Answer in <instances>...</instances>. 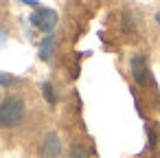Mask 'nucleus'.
I'll return each mask as SVG.
<instances>
[{
  "label": "nucleus",
  "mask_w": 160,
  "mask_h": 158,
  "mask_svg": "<svg viewBox=\"0 0 160 158\" xmlns=\"http://www.w3.org/2000/svg\"><path fill=\"white\" fill-rule=\"evenodd\" d=\"M5 44H7V31H5L2 27H0V48H2Z\"/></svg>",
  "instance_id": "9b49d317"
},
{
  "label": "nucleus",
  "mask_w": 160,
  "mask_h": 158,
  "mask_svg": "<svg viewBox=\"0 0 160 158\" xmlns=\"http://www.w3.org/2000/svg\"><path fill=\"white\" fill-rule=\"evenodd\" d=\"M129 70H132V77L138 86H145L149 81V68H147L145 55H134L129 59Z\"/></svg>",
  "instance_id": "20e7f679"
},
{
  "label": "nucleus",
  "mask_w": 160,
  "mask_h": 158,
  "mask_svg": "<svg viewBox=\"0 0 160 158\" xmlns=\"http://www.w3.org/2000/svg\"><path fill=\"white\" fill-rule=\"evenodd\" d=\"M70 158H90V156H88V151H86L81 145H75V147L70 149Z\"/></svg>",
  "instance_id": "0eeeda50"
},
{
  "label": "nucleus",
  "mask_w": 160,
  "mask_h": 158,
  "mask_svg": "<svg viewBox=\"0 0 160 158\" xmlns=\"http://www.w3.org/2000/svg\"><path fill=\"white\" fill-rule=\"evenodd\" d=\"M147 136H149V143H147V149H153L156 147V132L151 127H147Z\"/></svg>",
  "instance_id": "1a4fd4ad"
},
{
  "label": "nucleus",
  "mask_w": 160,
  "mask_h": 158,
  "mask_svg": "<svg viewBox=\"0 0 160 158\" xmlns=\"http://www.w3.org/2000/svg\"><path fill=\"white\" fill-rule=\"evenodd\" d=\"M20 3H22V5H29V7H38V5H40L38 0H20Z\"/></svg>",
  "instance_id": "f8f14e48"
},
{
  "label": "nucleus",
  "mask_w": 160,
  "mask_h": 158,
  "mask_svg": "<svg viewBox=\"0 0 160 158\" xmlns=\"http://www.w3.org/2000/svg\"><path fill=\"white\" fill-rule=\"evenodd\" d=\"M123 27H125V31H132V16L129 13L123 16Z\"/></svg>",
  "instance_id": "9d476101"
},
{
  "label": "nucleus",
  "mask_w": 160,
  "mask_h": 158,
  "mask_svg": "<svg viewBox=\"0 0 160 158\" xmlns=\"http://www.w3.org/2000/svg\"><path fill=\"white\" fill-rule=\"evenodd\" d=\"M53 48H55V38H53V35H46V38L42 40V44H40V59L51 62V57H53Z\"/></svg>",
  "instance_id": "39448f33"
},
{
  "label": "nucleus",
  "mask_w": 160,
  "mask_h": 158,
  "mask_svg": "<svg viewBox=\"0 0 160 158\" xmlns=\"http://www.w3.org/2000/svg\"><path fill=\"white\" fill-rule=\"evenodd\" d=\"M156 20H158V24H160V13H158V16H156Z\"/></svg>",
  "instance_id": "ddd939ff"
},
{
  "label": "nucleus",
  "mask_w": 160,
  "mask_h": 158,
  "mask_svg": "<svg viewBox=\"0 0 160 158\" xmlns=\"http://www.w3.org/2000/svg\"><path fill=\"white\" fill-rule=\"evenodd\" d=\"M24 101L20 97H7L0 103V127H16L24 121Z\"/></svg>",
  "instance_id": "f257e3e1"
},
{
  "label": "nucleus",
  "mask_w": 160,
  "mask_h": 158,
  "mask_svg": "<svg viewBox=\"0 0 160 158\" xmlns=\"http://www.w3.org/2000/svg\"><path fill=\"white\" fill-rule=\"evenodd\" d=\"M29 22H31L35 29L44 31L46 35H51V31L57 27L59 18H57V11H53V9H46V7H38V9L31 13Z\"/></svg>",
  "instance_id": "f03ea898"
},
{
  "label": "nucleus",
  "mask_w": 160,
  "mask_h": 158,
  "mask_svg": "<svg viewBox=\"0 0 160 158\" xmlns=\"http://www.w3.org/2000/svg\"><path fill=\"white\" fill-rule=\"evenodd\" d=\"M42 97L46 99V103H51V105H55L57 103V94H55V90H53V86L48 84V81H44L42 84Z\"/></svg>",
  "instance_id": "423d86ee"
},
{
  "label": "nucleus",
  "mask_w": 160,
  "mask_h": 158,
  "mask_svg": "<svg viewBox=\"0 0 160 158\" xmlns=\"http://www.w3.org/2000/svg\"><path fill=\"white\" fill-rule=\"evenodd\" d=\"M11 84H16V77H11V75H5L2 70H0V86H2V88H9Z\"/></svg>",
  "instance_id": "6e6552de"
},
{
  "label": "nucleus",
  "mask_w": 160,
  "mask_h": 158,
  "mask_svg": "<svg viewBox=\"0 0 160 158\" xmlns=\"http://www.w3.org/2000/svg\"><path fill=\"white\" fill-rule=\"evenodd\" d=\"M40 154H42V158H59L62 156V138L57 132H48L44 136Z\"/></svg>",
  "instance_id": "7ed1b4c3"
}]
</instances>
